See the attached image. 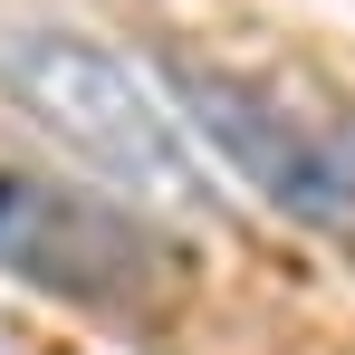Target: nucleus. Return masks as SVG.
<instances>
[{"label": "nucleus", "mask_w": 355, "mask_h": 355, "mask_svg": "<svg viewBox=\"0 0 355 355\" xmlns=\"http://www.w3.org/2000/svg\"><path fill=\"white\" fill-rule=\"evenodd\" d=\"M164 87L182 96V116L221 144V164L250 192H269L307 231H355V125L346 116L297 106V96L240 77V67H211V58H173Z\"/></svg>", "instance_id": "f03ea898"}, {"label": "nucleus", "mask_w": 355, "mask_h": 355, "mask_svg": "<svg viewBox=\"0 0 355 355\" xmlns=\"http://www.w3.org/2000/svg\"><path fill=\"white\" fill-rule=\"evenodd\" d=\"M0 96L29 125H49L96 182L154 192V202H202L173 106L144 87V67L125 49L67 29V19H0Z\"/></svg>", "instance_id": "f257e3e1"}]
</instances>
